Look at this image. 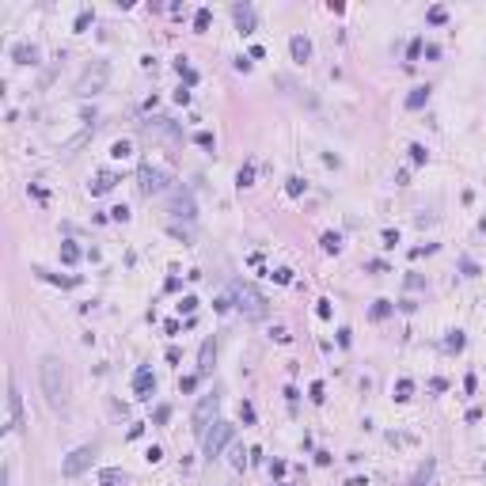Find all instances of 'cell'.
Instances as JSON below:
<instances>
[{"mask_svg": "<svg viewBox=\"0 0 486 486\" xmlns=\"http://www.w3.org/2000/svg\"><path fill=\"white\" fill-rule=\"evenodd\" d=\"M38 376H42V392H46V403L53 410L65 407V368H61L57 357H42L38 365Z\"/></svg>", "mask_w": 486, "mask_h": 486, "instance_id": "cell-1", "label": "cell"}, {"mask_svg": "<svg viewBox=\"0 0 486 486\" xmlns=\"http://www.w3.org/2000/svg\"><path fill=\"white\" fill-rule=\"evenodd\" d=\"M232 304L247 319H266V297L251 281H232Z\"/></svg>", "mask_w": 486, "mask_h": 486, "instance_id": "cell-2", "label": "cell"}, {"mask_svg": "<svg viewBox=\"0 0 486 486\" xmlns=\"http://www.w3.org/2000/svg\"><path fill=\"white\" fill-rule=\"evenodd\" d=\"M217 410H221V395H217V392H209V395L198 399L194 418H190V422H194V426H190V429H194V437H205V433H209V426L217 422Z\"/></svg>", "mask_w": 486, "mask_h": 486, "instance_id": "cell-3", "label": "cell"}, {"mask_svg": "<svg viewBox=\"0 0 486 486\" xmlns=\"http://www.w3.org/2000/svg\"><path fill=\"white\" fill-rule=\"evenodd\" d=\"M107 80H111V65L107 61H91V65L84 68V76L76 80V95H95L107 87Z\"/></svg>", "mask_w": 486, "mask_h": 486, "instance_id": "cell-4", "label": "cell"}, {"mask_svg": "<svg viewBox=\"0 0 486 486\" xmlns=\"http://www.w3.org/2000/svg\"><path fill=\"white\" fill-rule=\"evenodd\" d=\"M95 452H99L95 444H80L76 452H68V456H65V463H61V475H65V478H76V475H84V471L95 463Z\"/></svg>", "mask_w": 486, "mask_h": 486, "instance_id": "cell-5", "label": "cell"}, {"mask_svg": "<svg viewBox=\"0 0 486 486\" xmlns=\"http://www.w3.org/2000/svg\"><path fill=\"white\" fill-rule=\"evenodd\" d=\"M232 437H236V426H228V422H213V426H209V433L202 437L205 456H209V460H217V456L224 452V444H228Z\"/></svg>", "mask_w": 486, "mask_h": 486, "instance_id": "cell-6", "label": "cell"}, {"mask_svg": "<svg viewBox=\"0 0 486 486\" xmlns=\"http://www.w3.org/2000/svg\"><path fill=\"white\" fill-rule=\"evenodd\" d=\"M23 426V399H19V387L16 380H8V433H16V429Z\"/></svg>", "mask_w": 486, "mask_h": 486, "instance_id": "cell-7", "label": "cell"}, {"mask_svg": "<svg viewBox=\"0 0 486 486\" xmlns=\"http://www.w3.org/2000/svg\"><path fill=\"white\" fill-rule=\"evenodd\" d=\"M141 190H145V194H163V190H167V175L145 163V167H141Z\"/></svg>", "mask_w": 486, "mask_h": 486, "instance_id": "cell-8", "label": "cell"}, {"mask_svg": "<svg viewBox=\"0 0 486 486\" xmlns=\"http://www.w3.org/2000/svg\"><path fill=\"white\" fill-rule=\"evenodd\" d=\"M171 217L194 221V198H190L186 190H175V194H171Z\"/></svg>", "mask_w": 486, "mask_h": 486, "instance_id": "cell-9", "label": "cell"}, {"mask_svg": "<svg viewBox=\"0 0 486 486\" xmlns=\"http://www.w3.org/2000/svg\"><path fill=\"white\" fill-rule=\"evenodd\" d=\"M152 392H156V376L148 372V368H137V376H133V395H137V399H152Z\"/></svg>", "mask_w": 486, "mask_h": 486, "instance_id": "cell-10", "label": "cell"}, {"mask_svg": "<svg viewBox=\"0 0 486 486\" xmlns=\"http://www.w3.org/2000/svg\"><path fill=\"white\" fill-rule=\"evenodd\" d=\"M232 19H236V27L243 34L255 31V8H251V4H236V8H232Z\"/></svg>", "mask_w": 486, "mask_h": 486, "instance_id": "cell-11", "label": "cell"}, {"mask_svg": "<svg viewBox=\"0 0 486 486\" xmlns=\"http://www.w3.org/2000/svg\"><path fill=\"white\" fill-rule=\"evenodd\" d=\"M289 50H293V61H297V65L312 61V42H308L304 34H293V38H289Z\"/></svg>", "mask_w": 486, "mask_h": 486, "instance_id": "cell-12", "label": "cell"}, {"mask_svg": "<svg viewBox=\"0 0 486 486\" xmlns=\"http://www.w3.org/2000/svg\"><path fill=\"white\" fill-rule=\"evenodd\" d=\"M12 61H16V65H34V61H38V46L16 42V46H12Z\"/></svg>", "mask_w": 486, "mask_h": 486, "instance_id": "cell-13", "label": "cell"}, {"mask_svg": "<svg viewBox=\"0 0 486 486\" xmlns=\"http://www.w3.org/2000/svg\"><path fill=\"white\" fill-rule=\"evenodd\" d=\"M213 361H217V346H213V338L202 346V357H198V376H205V372H213Z\"/></svg>", "mask_w": 486, "mask_h": 486, "instance_id": "cell-14", "label": "cell"}, {"mask_svg": "<svg viewBox=\"0 0 486 486\" xmlns=\"http://www.w3.org/2000/svg\"><path fill=\"white\" fill-rule=\"evenodd\" d=\"M426 103H429V84H418L407 95V111H418V107H426Z\"/></svg>", "mask_w": 486, "mask_h": 486, "instance_id": "cell-15", "label": "cell"}, {"mask_svg": "<svg viewBox=\"0 0 486 486\" xmlns=\"http://www.w3.org/2000/svg\"><path fill=\"white\" fill-rule=\"evenodd\" d=\"M433 467H437V463H433V460H426V463L418 467V475L410 478V486H426V482H429V475H433Z\"/></svg>", "mask_w": 486, "mask_h": 486, "instance_id": "cell-16", "label": "cell"}, {"mask_svg": "<svg viewBox=\"0 0 486 486\" xmlns=\"http://www.w3.org/2000/svg\"><path fill=\"white\" fill-rule=\"evenodd\" d=\"M114 182H118V179H114V175H107V171H103L99 179H95V182H91V194H107V190H111V186H114Z\"/></svg>", "mask_w": 486, "mask_h": 486, "instance_id": "cell-17", "label": "cell"}, {"mask_svg": "<svg viewBox=\"0 0 486 486\" xmlns=\"http://www.w3.org/2000/svg\"><path fill=\"white\" fill-rule=\"evenodd\" d=\"M323 251H327V255H338V251H342V236H338V232H327V236H323Z\"/></svg>", "mask_w": 486, "mask_h": 486, "instance_id": "cell-18", "label": "cell"}, {"mask_svg": "<svg viewBox=\"0 0 486 486\" xmlns=\"http://www.w3.org/2000/svg\"><path fill=\"white\" fill-rule=\"evenodd\" d=\"M175 68H179V76L186 80V84H198V72L186 65V57H179V61H175Z\"/></svg>", "mask_w": 486, "mask_h": 486, "instance_id": "cell-19", "label": "cell"}, {"mask_svg": "<svg viewBox=\"0 0 486 486\" xmlns=\"http://www.w3.org/2000/svg\"><path fill=\"white\" fill-rule=\"evenodd\" d=\"M99 486H126V475H122V471H103Z\"/></svg>", "mask_w": 486, "mask_h": 486, "instance_id": "cell-20", "label": "cell"}, {"mask_svg": "<svg viewBox=\"0 0 486 486\" xmlns=\"http://www.w3.org/2000/svg\"><path fill=\"white\" fill-rule=\"evenodd\" d=\"M304 190H308V182H304V179H297V175H293V179L285 182V194H289V198H300Z\"/></svg>", "mask_w": 486, "mask_h": 486, "instance_id": "cell-21", "label": "cell"}, {"mask_svg": "<svg viewBox=\"0 0 486 486\" xmlns=\"http://www.w3.org/2000/svg\"><path fill=\"white\" fill-rule=\"evenodd\" d=\"M463 331H448V338H444V350H463Z\"/></svg>", "mask_w": 486, "mask_h": 486, "instance_id": "cell-22", "label": "cell"}, {"mask_svg": "<svg viewBox=\"0 0 486 486\" xmlns=\"http://www.w3.org/2000/svg\"><path fill=\"white\" fill-rule=\"evenodd\" d=\"M129 152H133V145H129V141H114V145H111V156H114V160H126Z\"/></svg>", "mask_w": 486, "mask_h": 486, "instance_id": "cell-23", "label": "cell"}, {"mask_svg": "<svg viewBox=\"0 0 486 486\" xmlns=\"http://www.w3.org/2000/svg\"><path fill=\"white\" fill-rule=\"evenodd\" d=\"M392 316V300H376L372 304V319H387Z\"/></svg>", "mask_w": 486, "mask_h": 486, "instance_id": "cell-24", "label": "cell"}, {"mask_svg": "<svg viewBox=\"0 0 486 486\" xmlns=\"http://www.w3.org/2000/svg\"><path fill=\"white\" fill-rule=\"evenodd\" d=\"M76 258H80V247H76V243H65V247H61V262H68V266H72Z\"/></svg>", "mask_w": 486, "mask_h": 486, "instance_id": "cell-25", "label": "cell"}, {"mask_svg": "<svg viewBox=\"0 0 486 486\" xmlns=\"http://www.w3.org/2000/svg\"><path fill=\"white\" fill-rule=\"evenodd\" d=\"M236 182H239V186H251V182H255V167H251V163H247V167H239Z\"/></svg>", "mask_w": 486, "mask_h": 486, "instance_id": "cell-26", "label": "cell"}, {"mask_svg": "<svg viewBox=\"0 0 486 486\" xmlns=\"http://www.w3.org/2000/svg\"><path fill=\"white\" fill-rule=\"evenodd\" d=\"M410 392H414V384H410L407 376H403L399 384H395V399H410Z\"/></svg>", "mask_w": 486, "mask_h": 486, "instance_id": "cell-27", "label": "cell"}, {"mask_svg": "<svg viewBox=\"0 0 486 486\" xmlns=\"http://www.w3.org/2000/svg\"><path fill=\"white\" fill-rule=\"evenodd\" d=\"M167 418H171V407H167V403H160V407L152 410V422H156V426H163Z\"/></svg>", "mask_w": 486, "mask_h": 486, "instance_id": "cell-28", "label": "cell"}, {"mask_svg": "<svg viewBox=\"0 0 486 486\" xmlns=\"http://www.w3.org/2000/svg\"><path fill=\"white\" fill-rule=\"evenodd\" d=\"M209 19H213V12H209V8H198V16H194V27H198V31H205V27H209Z\"/></svg>", "mask_w": 486, "mask_h": 486, "instance_id": "cell-29", "label": "cell"}, {"mask_svg": "<svg viewBox=\"0 0 486 486\" xmlns=\"http://www.w3.org/2000/svg\"><path fill=\"white\" fill-rule=\"evenodd\" d=\"M194 141H198V145H202V148H213V145H217V141H213V133H209V129H198V133H194Z\"/></svg>", "mask_w": 486, "mask_h": 486, "instance_id": "cell-30", "label": "cell"}, {"mask_svg": "<svg viewBox=\"0 0 486 486\" xmlns=\"http://www.w3.org/2000/svg\"><path fill=\"white\" fill-rule=\"evenodd\" d=\"M239 418L247 422V426H255V407L251 403H239Z\"/></svg>", "mask_w": 486, "mask_h": 486, "instance_id": "cell-31", "label": "cell"}, {"mask_svg": "<svg viewBox=\"0 0 486 486\" xmlns=\"http://www.w3.org/2000/svg\"><path fill=\"white\" fill-rule=\"evenodd\" d=\"M410 160H414V163H426V160H429V152H426L422 145H410Z\"/></svg>", "mask_w": 486, "mask_h": 486, "instance_id": "cell-32", "label": "cell"}, {"mask_svg": "<svg viewBox=\"0 0 486 486\" xmlns=\"http://www.w3.org/2000/svg\"><path fill=\"white\" fill-rule=\"evenodd\" d=\"M426 19H429V23H444V19H448V12L437 4V8H429V16H426Z\"/></svg>", "mask_w": 486, "mask_h": 486, "instance_id": "cell-33", "label": "cell"}, {"mask_svg": "<svg viewBox=\"0 0 486 486\" xmlns=\"http://www.w3.org/2000/svg\"><path fill=\"white\" fill-rule=\"evenodd\" d=\"M270 277H273L277 285H289V281H293V270H273Z\"/></svg>", "mask_w": 486, "mask_h": 486, "instance_id": "cell-34", "label": "cell"}, {"mask_svg": "<svg viewBox=\"0 0 486 486\" xmlns=\"http://www.w3.org/2000/svg\"><path fill=\"white\" fill-rule=\"evenodd\" d=\"M316 316L319 319H331L334 316V312H331V300H319V304H316Z\"/></svg>", "mask_w": 486, "mask_h": 486, "instance_id": "cell-35", "label": "cell"}, {"mask_svg": "<svg viewBox=\"0 0 486 486\" xmlns=\"http://www.w3.org/2000/svg\"><path fill=\"white\" fill-rule=\"evenodd\" d=\"M194 308H198L194 297H182V300H179V312H186V316H194Z\"/></svg>", "mask_w": 486, "mask_h": 486, "instance_id": "cell-36", "label": "cell"}, {"mask_svg": "<svg viewBox=\"0 0 486 486\" xmlns=\"http://www.w3.org/2000/svg\"><path fill=\"white\" fill-rule=\"evenodd\" d=\"M407 289H410V293H414V289H426V277H418V273H410V277H407Z\"/></svg>", "mask_w": 486, "mask_h": 486, "instance_id": "cell-37", "label": "cell"}, {"mask_svg": "<svg viewBox=\"0 0 486 486\" xmlns=\"http://www.w3.org/2000/svg\"><path fill=\"white\" fill-rule=\"evenodd\" d=\"M111 217H114V221H122V224H126V221H129V209H126V205H114V209H111Z\"/></svg>", "mask_w": 486, "mask_h": 486, "instance_id": "cell-38", "label": "cell"}, {"mask_svg": "<svg viewBox=\"0 0 486 486\" xmlns=\"http://www.w3.org/2000/svg\"><path fill=\"white\" fill-rule=\"evenodd\" d=\"M194 387H198V376H182L179 380V392H194Z\"/></svg>", "mask_w": 486, "mask_h": 486, "instance_id": "cell-39", "label": "cell"}, {"mask_svg": "<svg viewBox=\"0 0 486 486\" xmlns=\"http://www.w3.org/2000/svg\"><path fill=\"white\" fill-rule=\"evenodd\" d=\"M395 243H399V232L387 228V232H384V247H395Z\"/></svg>", "mask_w": 486, "mask_h": 486, "instance_id": "cell-40", "label": "cell"}, {"mask_svg": "<svg viewBox=\"0 0 486 486\" xmlns=\"http://www.w3.org/2000/svg\"><path fill=\"white\" fill-rule=\"evenodd\" d=\"M87 23H91V12H80L76 16V31H87Z\"/></svg>", "mask_w": 486, "mask_h": 486, "instance_id": "cell-41", "label": "cell"}, {"mask_svg": "<svg viewBox=\"0 0 486 486\" xmlns=\"http://www.w3.org/2000/svg\"><path fill=\"white\" fill-rule=\"evenodd\" d=\"M323 399H327V395H323V384L316 380V384H312V403H323Z\"/></svg>", "mask_w": 486, "mask_h": 486, "instance_id": "cell-42", "label": "cell"}, {"mask_svg": "<svg viewBox=\"0 0 486 486\" xmlns=\"http://www.w3.org/2000/svg\"><path fill=\"white\" fill-rule=\"evenodd\" d=\"M145 460H148V463H160V460H163V452H160V448H156V444H152V448H148V452H145Z\"/></svg>", "mask_w": 486, "mask_h": 486, "instance_id": "cell-43", "label": "cell"}, {"mask_svg": "<svg viewBox=\"0 0 486 486\" xmlns=\"http://www.w3.org/2000/svg\"><path fill=\"white\" fill-rule=\"evenodd\" d=\"M175 103H179V107H186V103H190V91H186V87H179V91H175Z\"/></svg>", "mask_w": 486, "mask_h": 486, "instance_id": "cell-44", "label": "cell"}, {"mask_svg": "<svg viewBox=\"0 0 486 486\" xmlns=\"http://www.w3.org/2000/svg\"><path fill=\"white\" fill-rule=\"evenodd\" d=\"M463 273H467V277H475V273H478V266L471 262V258H463Z\"/></svg>", "mask_w": 486, "mask_h": 486, "instance_id": "cell-45", "label": "cell"}, {"mask_svg": "<svg viewBox=\"0 0 486 486\" xmlns=\"http://www.w3.org/2000/svg\"><path fill=\"white\" fill-rule=\"evenodd\" d=\"M346 486H368V478H350Z\"/></svg>", "mask_w": 486, "mask_h": 486, "instance_id": "cell-46", "label": "cell"}, {"mask_svg": "<svg viewBox=\"0 0 486 486\" xmlns=\"http://www.w3.org/2000/svg\"><path fill=\"white\" fill-rule=\"evenodd\" d=\"M478 228H482V232H486V217H482V224H478Z\"/></svg>", "mask_w": 486, "mask_h": 486, "instance_id": "cell-47", "label": "cell"}]
</instances>
